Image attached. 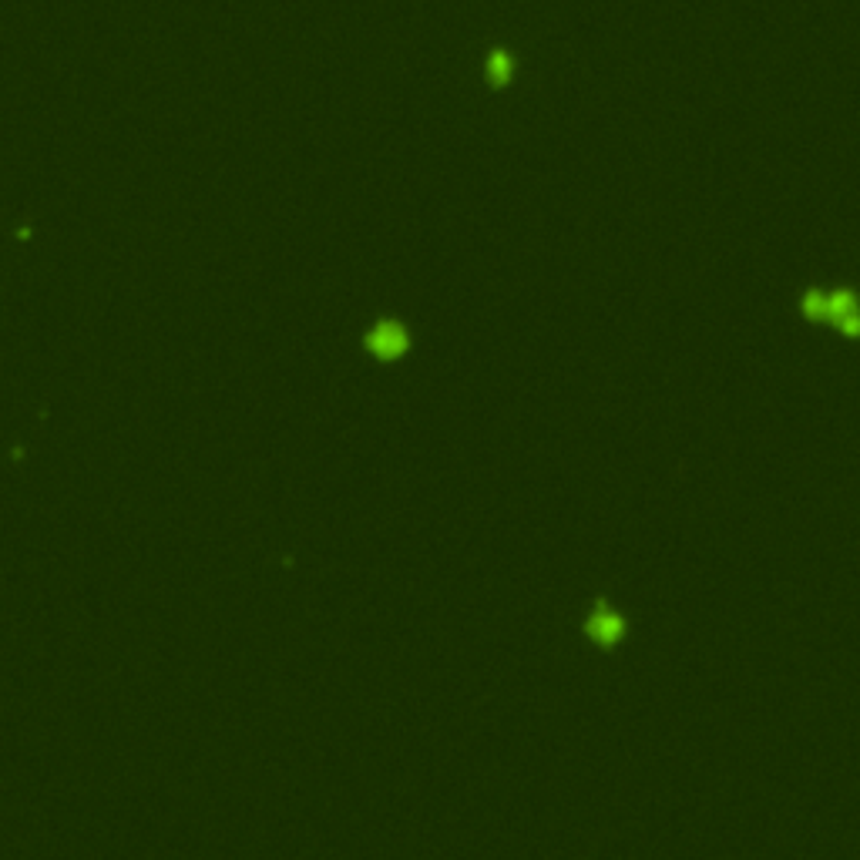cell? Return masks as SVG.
<instances>
[{"label":"cell","mask_w":860,"mask_h":860,"mask_svg":"<svg viewBox=\"0 0 860 860\" xmlns=\"http://www.w3.org/2000/svg\"><path fill=\"white\" fill-rule=\"evenodd\" d=\"M860 309V293L850 289V286H840V289H830L827 293V323L834 326L837 320H844L847 313H857Z\"/></svg>","instance_id":"obj_4"},{"label":"cell","mask_w":860,"mask_h":860,"mask_svg":"<svg viewBox=\"0 0 860 860\" xmlns=\"http://www.w3.org/2000/svg\"><path fill=\"white\" fill-rule=\"evenodd\" d=\"M585 632H589V635L598 645H616L618 639L625 635V622H622V616H618V612H612L608 605H598V608L591 612Z\"/></svg>","instance_id":"obj_2"},{"label":"cell","mask_w":860,"mask_h":860,"mask_svg":"<svg viewBox=\"0 0 860 860\" xmlns=\"http://www.w3.org/2000/svg\"><path fill=\"white\" fill-rule=\"evenodd\" d=\"M363 343H367V350H370L377 359L394 363V359L407 357V350H411V330L397 320H380L370 333H367Z\"/></svg>","instance_id":"obj_1"},{"label":"cell","mask_w":860,"mask_h":860,"mask_svg":"<svg viewBox=\"0 0 860 860\" xmlns=\"http://www.w3.org/2000/svg\"><path fill=\"white\" fill-rule=\"evenodd\" d=\"M800 313H803V320L810 323H827V289H820V286L803 289V296H800Z\"/></svg>","instance_id":"obj_5"},{"label":"cell","mask_w":860,"mask_h":860,"mask_svg":"<svg viewBox=\"0 0 860 860\" xmlns=\"http://www.w3.org/2000/svg\"><path fill=\"white\" fill-rule=\"evenodd\" d=\"M484 77L494 91L508 88L514 81V54L508 48H491L488 54V65H484Z\"/></svg>","instance_id":"obj_3"},{"label":"cell","mask_w":860,"mask_h":860,"mask_svg":"<svg viewBox=\"0 0 860 860\" xmlns=\"http://www.w3.org/2000/svg\"><path fill=\"white\" fill-rule=\"evenodd\" d=\"M834 330L840 336H847V340H860V309H857V313H847L844 320H837Z\"/></svg>","instance_id":"obj_6"}]
</instances>
